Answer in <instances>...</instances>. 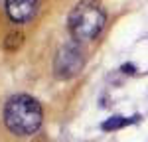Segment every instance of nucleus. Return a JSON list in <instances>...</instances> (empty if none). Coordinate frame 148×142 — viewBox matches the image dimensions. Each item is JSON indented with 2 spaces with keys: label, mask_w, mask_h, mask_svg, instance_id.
Wrapping results in <instances>:
<instances>
[{
  "label": "nucleus",
  "mask_w": 148,
  "mask_h": 142,
  "mask_svg": "<svg viewBox=\"0 0 148 142\" xmlns=\"http://www.w3.org/2000/svg\"><path fill=\"white\" fill-rule=\"evenodd\" d=\"M20 44H22V34H20V32H12V34H8V38L4 40V47H6V49H18Z\"/></svg>",
  "instance_id": "obj_6"
},
{
  "label": "nucleus",
  "mask_w": 148,
  "mask_h": 142,
  "mask_svg": "<svg viewBox=\"0 0 148 142\" xmlns=\"http://www.w3.org/2000/svg\"><path fill=\"white\" fill-rule=\"evenodd\" d=\"M123 71H125V73H130V75H132V73H134V65H123Z\"/></svg>",
  "instance_id": "obj_7"
},
{
  "label": "nucleus",
  "mask_w": 148,
  "mask_h": 142,
  "mask_svg": "<svg viewBox=\"0 0 148 142\" xmlns=\"http://www.w3.org/2000/svg\"><path fill=\"white\" fill-rule=\"evenodd\" d=\"M138 117H132V118H125V117H111L107 118L105 122L101 124L103 130H107V132H111V130H119L123 128V126H126V124H132V122H136Z\"/></svg>",
  "instance_id": "obj_5"
},
{
  "label": "nucleus",
  "mask_w": 148,
  "mask_h": 142,
  "mask_svg": "<svg viewBox=\"0 0 148 142\" xmlns=\"http://www.w3.org/2000/svg\"><path fill=\"white\" fill-rule=\"evenodd\" d=\"M38 10V0H6V14L12 22H28Z\"/></svg>",
  "instance_id": "obj_4"
},
{
  "label": "nucleus",
  "mask_w": 148,
  "mask_h": 142,
  "mask_svg": "<svg viewBox=\"0 0 148 142\" xmlns=\"http://www.w3.org/2000/svg\"><path fill=\"white\" fill-rule=\"evenodd\" d=\"M105 20V12L97 4L81 2L69 14V32L77 42H87L103 32Z\"/></svg>",
  "instance_id": "obj_2"
},
{
  "label": "nucleus",
  "mask_w": 148,
  "mask_h": 142,
  "mask_svg": "<svg viewBox=\"0 0 148 142\" xmlns=\"http://www.w3.org/2000/svg\"><path fill=\"white\" fill-rule=\"evenodd\" d=\"M83 67V53L77 47V44H65L57 51L56 63H53V71L59 79H71L75 77Z\"/></svg>",
  "instance_id": "obj_3"
},
{
  "label": "nucleus",
  "mask_w": 148,
  "mask_h": 142,
  "mask_svg": "<svg viewBox=\"0 0 148 142\" xmlns=\"http://www.w3.org/2000/svg\"><path fill=\"white\" fill-rule=\"evenodd\" d=\"M42 106L34 97L28 95H16L6 103L4 109V122L10 132L18 136H28L34 134L42 124Z\"/></svg>",
  "instance_id": "obj_1"
}]
</instances>
